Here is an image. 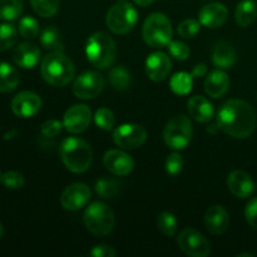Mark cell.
I'll list each match as a JSON object with an SVG mask.
<instances>
[{
	"mask_svg": "<svg viewBox=\"0 0 257 257\" xmlns=\"http://www.w3.org/2000/svg\"><path fill=\"white\" fill-rule=\"evenodd\" d=\"M256 124L255 109L245 100H227L217 113V127L233 138L250 137L255 132Z\"/></svg>",
	"mask_w": 257,
	"mask_h": 257,
	"instance_id": "6da1fadb",
	"label": "cell"
},
{
	"mask_svg": "<svg viewBox=\"0 0 257 257\" xmlns=\"http://www.w3.org/2000/svg\"><path fill=\"white\" fill-rule=\"evenodd\" d=\"M42 77L53 87H64L74 77V64L63 52H52L45 55L40 67Z\"/></svg>",
	"mask_w": 257,
	"mask_h": 257,
	"instance_id": "7a4b0ae2",
	"label": "cell"
},
{
	"mask_svg": "<svg viewBox=\"0 0 257 257\" xmlns=\"http://www.w3.org/2000/svg\"><path fill=\"white\" fill-rule=\"evenodd\" d=\"M60 158L70 172L83 173L92 165L93 152L90 146L84 140L69 137L62 142Z\"/></svg>",
	"mask_w": 257,
	"mask_h": 257,
	"instance_id": "3957f363",
	"label": "cell"
},
{
	"mask_svg": "<svg viewBox=\"0 0 257 257\" xmlns=\"http://www.w3.org/2000/svg\"><path fill=\"white\" fill-rule=\"evenodd\" d=\"M85 54L88 60L98 69H105L110 67L115 59L117 48L109 34L104 32L94 33L85 45Z\"/></svg>",
	"mask_w": 257,
	"mask_h": 257,
	"instance_id": "277c9868",
	"label": "cell"
},
{
	"mask_svg": "<svg viewBox=\"0 0 257 257\" xmlns=\"http://www.w3.org/2000/svg\"><path fill=\"white\" fill-rule=\"evenodd\" d=\"M142 35L150 47L163 48L172 39V24L163 13H153L143 24Z\"/></svg>",
	"mask_w": 257,
	"mask_h": 257,
	"instance_id": "5b68a950",
	"label": "cell"
},
{
	"mask_svg": "<svg viewBox=\"0 0 257 257\" xmlns=\"http://www.w3.org/2000/svg\"><path fill=\"white\" fill-rule=\"evenodd\" d=\"M83 221L87 230L98 237L109 235L115 223L114 213L103 202H94L88 206Z\"/></svg>",
	"mask_w": 257,
	"mask_h": 257,
	"instance_id": "8992f818",
	"label": "cell"
},
{
	"mask_svg": "<svg viewBox=\"0 0 257 257\" xmlns=\"http://www.w3.org/2000/svg\"><path fill=\"white\" fill-rule=\"evenodd\" d=\"M138 22V13L132 4L127 2H119L113 5L107 13L105 23L110 32L114 34H127Z\"/></svg>",
	"mask_w": 257,
	"mask_h": 257,
	"instance_id": "52a82bcc",
	"label": "cell"
},
{
	"mask_svg": "<svg viewBox=\"0 0 257 257\" xmlns=\"http://www.w3.org/2000/svg\"><path fill=\"white\" fill-rule=\"evenodd\" d=\"M192 138V123L186 115H177L166 124L163 140L170 148L176 151L183 150Z\"/></svg>",
	"mask_w": 257,
	"mask_h": 257,
	"instance_id": "ba28073f",
	"label": "cell"
},
{
	"mask_svg": "<svg viewBox=\"0 0 257 257\" xmlns=\"http://www.w3.org/2000/svg\"><path fill=\"white\" fill-rule=\"evenodd\" d=\"M177 245L191 257H207L211 253V243L195 228H185L177 237Z\"/></svg>",
	"mask_w": 257,
	"mask_h": 257,
	"instance_id": "9c48e42d",
	"label": "cell"
},
{
	"mask_svg": "<svg viewBox=\"0 0 257 257\" xmlns=\"http://www.w3.org/2000/svg\"><path fill=\"white\" fill-rule=\"evenodd\" d=\"M147 140L145 128L135 123H125L119 125L113 132V141L115 145L124 150H136L141 147Z\"/></svg>",
	"mask_w": 257,
	"mask_h": 257,
	"instance_id": "30bf717a",
	"label": "cell"
},
{
	"mask_svg": "<svg viewBox=\"0 0 257 257\" xmlns=\"http://www.w3.org/2000/svg\"><path fill=\"white\" fill-rule=\"evenodd\" d=\"M104 88L103 75L97 72H87L80 74L73 84V93L79 99L95 98Z\"/></svg>",
	"mask_w": 257,
	"mask_h": 257,
	"instance_id": "8fae6325",
	"label": "cell"
},
{
	"mask_svg": "<svg viewBox=\"0 0 257 257\" xmlns=\"http://www.w3.org/2000/svg\"><path fill=\"white\" fill-rule=\"evenodd\" d=\"M90 197H92V192L89 187L84 183L77 182L69 185L63 191L60 203L64 210L78 211L87 205Z\"/></svg>",
	"mask_w": 257,
	"mask_h": 257,
	"instance_id": "7c38bea8",
	"label": "cell"
},
{
	"mask_svg": "<svg viewBox=\"0 0 257 257\" xmlns=\"http://www.w3.org/2000/svg\"><path fill=\"white\" fill-rule=\"evenodd\" d=\"M12 112L17 117L30 118L37 114L42 108V99L39 95L30 90H24L15 95L10 103Z\"/></svg>",
	"mask_w": 257,
	"mask_h": 257,
	"instance_id": "4fadbf2b",
	"label": "cell"
},
{
	"mask_svg": "<svg viewBox=\"0 0 257 257\" xmlns=\"http://www.w3.org/2000/svg\"><path fill=\"white\" fill-rule=\"evenodd\" d=\"M92 118V112L85 104H75L65 112L63 127L70 133H82L88 128Z\"/></svg>",
	"mask_w": 257,
	"mask_h": 257,
	"instance_id": "5bb4252c",
	"label": "cell"
},
{
	"mask_svg": "<svg viewBox=\"0 0 257 257\" xmlns=\"http://www.w3.org/2000/svg\"><path fill=\"white\" fill-rule=\"evenodd\" d=\"M103 163L114 176H127L135 167V161L130 155L119 150H109L104 153Z\"/></svg>",
	"mask_w": 257,
	"mask_h": 257,
	"instance_id": "9a60e30c",
	"label": "cell"
},
{
	"mask_svg": "<svg viewBox=\"0 0 257 257\" xmlns=\"http://www.w3.org/2000/svg\"><path fill=\"white\" fill-rule=\"evenodd\" d=\"M172 68L170 57L162 52H156L148 55L146 60V73L153 82H162L168 77Z\"/></svg>",
	"mask_w": 257,
	"mask_h": 257,
	"instance_id": "2e32d148",
	"label": "cell"
},
{
	"mask_svg": "<svg viewBox=\"0 0 257 257\" xmlns=\"http://www.w3.org/2000/svg\"><path fill=\"white\" fill-rule=\"evenodd\" d=\"M228 10L221 3H210V4L203 5L202 9L198 13V20L201 25L210 29H216L221 25L225 24L227 20Z\"/></svg>",
	"mask_w": 257,
	"mask_h": 257,
	"instance_id": "e0dca14e",
	"label": "cell"
},
{
	"mask_svg": "<svg viewBox=\"0 0 257 257\" xmlns=\"http://www.w3.org/2000/svg\"><path fill=\"white\" fill-rule=\"evenodd\" d=\"M227 187L232 195L238 198H247L255 191V185L248 173L245 171L236 170L228 175L227 177Z\"/></svg>",
	"mask_w": 257,
	"mask_h": 257,
	"instance_id": "ac0fdd59",
	"label": "cell"
},
{
	"mask_svg": "<svg viewBox=\"0 0 257 257\" xmlns=\"http://www.w3.org/2000/svg\"><path fill=\"white\" fill-rule=\"evenodd\" d=\"M205 225L212 235H222L230 226V216L222 206H212L205 215Z\"/></svg>",
	"mask_w": 257,
	"mask_h": 257,
	"instance_id": "d6986e66",
	"label": "cell"
},
{
	"mask_svg": "<svg viewBox=\"0 0 257 257\" xmlns=\"http://www.w3.org/2000/svg\"><path fill=\"white\" fill-rule=\"evenodd\" d=\"M13 59L15 64L24 69H32L38 64L40 59V50L34 43H20L13 53Z\"/></svg>",
	"mask_w": 257,
	"mask_h": 257,
	"instance_id": "ffe728a7",
	"label": "cell"
},
{
	"mask_svg": "<svg viewBox=\"0 0 257 257\" xmlns=\"http://www.w3.org/2000/svg\"><path fill=\"white\" fill-rule=\"evenodd\" d=\"M230 88V78L223 70L216 69L207 75L205 80V90L211 98L223 97Z\"/></svg>",
	"mask_w": 257,
	"mask_h": 257,
	"instance_id": "44dd1931",
	"label": "cell"
},
{
	"mask_svg": "<svg viewBox=\"0 0 257 257\" xmlns=\"http://www.w3.org/2000/svg\"><path fill=\"white\" fill-rule=\"evenodd\" d=\"M187 109L191 117L200 123H207L213 118V107L210 100L202 95H195L187 102Z\"/></svg>",
	"mask_w": 257,
	"mask_h": 257,
	"instance_id": "7402d4cb",
	"label": "cell"
},
{
	"mask_svg": "<svg viewBox=\"0 0 257 257\" xmlns=\"http://www.w3.org/2000/svg\"><path fill=\"white\" fill-rule=\"evenodd\" d=\"M212 62L220 69L231 68L236 62V52L232 45L226 40H220L215 44L212 52Z\"/></svg>",
	"mask_w": 257,
	"mask_h": 257,
	"instance_id": "603a6c76",
	"label": "cell"
},
{
	"mask_svg": "<svg viewBox=\"0 0 257 257\" xmlns=\"http://www.w3.org/2000/svg\"><path fill=\"white\" fill-rule=\"evenodd\" d=\"M19 84V73L12 64L0 62V93H10Z\"/></svg>",
	"mask_w": 257,
	"mask_h": 257,
	"instance_id": "cb8c5ba5",
	"label": "cell"
},
{
	"mask_svg": "<svg viewBox=\"0 0 257 257\" xmlns=\"http://www.w3.org/2000/svg\"><path fill=\"white\" fill-rule=\"evenodd\" d=\"M257 5L253 0H243L236 8V23L240 27L247 28L256 20Z\"/></svg>",
	"mask_w": 257,
	"mask_h": 257,
	"instance_id": "d4e9b609",
	"label": "cell"
},
{
	"mask_svg": "<svg viewBox=\"0 0 257 257\" xmlns=\"http://www.w3.org/2000/svg\"><path fill=\"white\" fill-rule=\"evenodd\" d=\"M40 44L48 50L52 52H63L64 44H63L62 37L59 30L55 27H47L40 34Z\"/></svg>",
	"mask_w": 257,
	"mask_h": 257,
	"instance_id": "484cf974",
	"label": "cell"
},
{
	"mask_svg": "<svg viewBox=\"0 0 257 257\" xmlns=\"http://www.w3.org/2000/svg\"><path fill=\"white\" fill-rule=\"evenodd\" d=\"M108 80L115 90H120V92L130 89L131 84H132V78H131L130 72L124 67L112 68L109 74H108Z\"/></svg>",
	"mask_w": 257,
	"mask_h": 257,
	"instance_id": "4316f807",
	"label": "cell"
},
{
	"mask_svg": "<svg viewBox=\"0 0 257 257\" xmlns=\"http://www.w3.org/2000/svg\"><path fill=\"white\" fill-rule=\"evenodd\" d=\"M192 74L186 72H180L173 75L170 80V87L173 93L178 95H186L192 90L193 84Z\"/></svg>",
	"mask_w": 257,
	"mask_h": 257,
	"instance_id": "83f0119b",
	"label": "cell"
},
{
	"mask_svg": "<svg viewBox=\"0 0 257 257\" xmlns=\"http://www.w3.org/2000/svg\"><path fill=\"white\" fill-rule=\"evenodd\" d=\"M122 183L113 178H100L95 182V192L102 198H113L120 192Z\"/></svg>",
	"mask_w": 257,
	"mask_h": 257,
	"instance_id": "f1b7e54d",
	"label": "cell"
},
{
	"mask_svg": "<svg viewBox=\"0 0 257 257\" xmlns=\"http://www.w3.org/2000/svg\"><path fill=\"white\" fill-rule=\"evenodd\" d=\"M23 0H0V19L15 20L23 12Z\"/></svg>",
	"mask_w": 257,
	"mask_h": 257,
	"instance_id": "f546056e",
	"label": "cell"
},
{
	"mask_svg": "<svg viewBox=\"0 0 257 257\" xmlns=\"http://www.w3.org/2000/svg\"><path fill=\"white\" fill-rule=\"evenodd\" d=\"M33 10L43 18H50L57 14L60 0H30Z\"/></svg>",
	"mask_w": 257,
	"mask_h": 257,
	"instance_id": "4dcf8cb0",
	"label": "cell"
},
{
	"mask_svg": "<svg viewBox=\"0 0 257 257\" xmlns=\"http://www.w3.org/2000/svg\"><path fill=\"white\" fill-rule=\"evenodd\" d=\"M18 40V32L12 24H0V52L10 49Z\"/></svg>",
	"mask_w": 257,
	"mask_h": 257,
	"instance_id": "1f68e13d",
	"label": "cell"
},
{
	"mask_svg": "<svg viewBox=\"0 0 257 257\" xmlns=\"http://www.w3.org/2000/svg\"><path fill=\"white\" fill-rule=\"evenodd\" d=\"M157 226L163 235L172 237L177 232V220L171 212H162L158 216Z\"/></svg>",
	"mask_w": 257,
	"mask_h": 257,
	"instance_id": "d6a6232c",
	"label": "cell"
},
{
	"mask_svg": "<svg viewBox=\"0 0 257 257\" xmlns=\"http://www.w3.org/2000/svg\"><path fill=\"white\" fill-rule=\"evenodd\" d=\"M19 34L25 39H34L39 34V23L33 17H24L19 22Z\"/></svg>",
	"mask_w": 257,
	"mask_h": 257,
	"instance_id": "836d02e7",
	"label": "cell"
},
{
	"mask_svg": "<svg viewBox=\"0 0 257 257\" xmlns=\"http://www.w3.org/2000/svg\"><path fill=\"white\" fill-rule=\"evenodd\" d=\"M95 124L103 131H110L113 130L115 124V117L113 112L108 108H100L95 112L94 115Z\"/></svg>",
	"mask_w": 257,
	"mask_h": 257,
	"instance_id": "e575fe53",
	"label": "cell"
},
{
	"mask_svg": "<svg viewBox=\"0 0 257 257\" xmlns=\"http://www.w3.org/2000/svg\"><path fill=\"white\" fill-rule=\"evenodd\" d=\"M200 20L186 19L178 25L177 32L178 34H180V37L183 38V39H191V38H193L195 35H197V33L200 32Z\"/></svg>",
	"mask_w": 257,
	"mask_h": 257,
	"instance_id": "d590c367",
	"label": "cell"
},
{
	"mask_svg": "<svg viewBox=\"0 0 257 257\" xmlns=\"http://www.w3.org/2000/svg\"><path fill=\"white\" fill-rule=\"evenodd\" d=\"M2 182L9 190H19V188H22L24 186L25 180L22 173L10 171V172L4 173L2 176Z\"/></svg>",
	"mask_w": 257,
	"mask_h": 257,
	"instance_id": "8d00e7d4",
	"label": "cell"
},
{
	"mask_svg": "<svg viewBox=\"0 0 257 257\" xmlns=\"http://www.w3.org/2000/svg\"><path fill=\"white\" fill-rule=\"evenodd\" d=\"M168 49L172 57L177 60H186L191 54V50L186 43L180 42V40H171L168 44Z\"/></svg>",
	"mask_w": 257,
	"mask_h": 257,
	"instance_id": "74e56055",
	"label": "cell"
},
{
	"mask_svg": "<svg viewBox=\"0 0 257 257\" xmlns=\"http://www.w3.org/2000/svg\"><path fill=\"white\" fill-rule=\"evenodd\" d=\"M183 165H185V162H183V158L180 153H171L166 160V171H167L168 175L177 176L182 171Z\"/></svg>",
	"mask_w": 257,
	"mask_h": 257,
	"instance_id": "f35d334b",
	"label": "cell"
},
{
	"mask_svg": "<svg viewBox=\"0 0 257 257\" xmlns=\"http://www.w3.org/2000/svg\"><path fill=\"white\" fill-rule=\"evenodd\" d=\"M62 127L63 123H60L59 120L57 119H49L47 122H44L42 124V135L47 138H54L62 132Z\"/></svg>",
	"mask_w": 257,
	"mask_h": 257,
	"instance_id": "ab89813d",
	"label": "cell"
},
{
	"mask_svg": "<svg viewBox=\"0 0 257 257\" xmlns=\"http://www.w3.org/2000/svg\"><path fill=\"white\" fill-rule=\"evenodd\" d=\"M245 217L248 225L252 228L257 230V197L252 198L250 202L247 203L245 210Z\"/></svg>",
	"mask_w": 257,
	"mask_h": 257,
	"instance_id": "60d3db41",
	"label": "cell"
},
{
	"mask_svg": "<svg viewBox=\"0 0 257 257\" xmlns=\"http://www.w3.org/2000/svg\"><path fill=\"white\" fill-rule=\"evenodd\" d=\"M89 255L93 257H114L117 252L108 245H97L89 251Z\"/></svg>",
	"mask_w": 257,
	"mask_h": 257,
	"instance_id": "b9f144b4",
	"label": "cell"
},
{
	"mask_svg": "<svg viewBox=\"0 0 257 257\" xmlns=\"http://www.w3.org/2000/svg\"><path fill=\"white\" fill-rule=\"evenodd\" d=\"M206 73H207V67H206V64H203V63H200V64H197L195 68H193L191 74H192L193 78H201L203 77Z\"/></svg>",
	"mask_w": 257,
	"mask_h": 257,
	"instance_id": "7bdbcfd3",
	"label": "cell"
},
{
	"mask_svg": "<svg viewBox=\"0 0 257 257\" xmlns=\"http://www.w3.org/2000/svg\"><path fill=\"white\" fill-rule=\"evenodd\" d=\"M156 0H135V3L137 5H140V7H148V5L153 4Z\"/></svg>",
	"mask_w": 257,
	"mask_h": 257,
	"instance_id": "ee69618b",
	"label": "cell"
},
{
	"mask_svg": "<svg viewBox=\"0 0 257 257\" xmlns=\"http://www.w3.org/2000/svg\"><path fill=\"white\" fill-rule=\"evenodd\" d=\"M3 233H4V227H3V225L0 223V238L3 237Z\"/></svg>",
	"mask_w": 257,
	"mask_h": 257,
	"instance_id": "f6af8a7d",
	"label": "cell"
},
{
	"mask_svg": "<svg viewBox=\"0 0 257 257\" xmlns=\"http://www.w3.org/2000/svg\"><path fill=\"white\" fill-rule=\"evenodd\" d=\"M243 256H248V257H253L252 253H240L238 257H243Z\"/></svg>",
	"mask_w": 257,
	"mask_h": 257,
	"instance_id": "bcb514c9",
	"label": "cell"
},
{
	"mask_svg": "<svg viewBox=\"0 0 257 257\" xmlns=\"http://www.w3.org/2000/svg\"><path fill=\"white\" fill-rule=\"evenodd\" d=\"M0 181H2V173H0Z\"/></svg>",
	"mask_w": 257,
	"mask_h": 257,
	"instance_id": "7dc6e473",
	"label": "cell"
},
{
	"mask_svg": "<svg viewBox=\"0 0 257 257\" xmlns=\"http://www.w3.org/2000/svg\"><path fill=\"white\" fill-rule=\"evenodd\" d=\"M119 2H125V0H119Z\"/></svg>",
	"mask_w": 257,
	"mask_h": 257,
	"instance_id": "c3c4849f",
	"label": "cell"
}]
</instances>
